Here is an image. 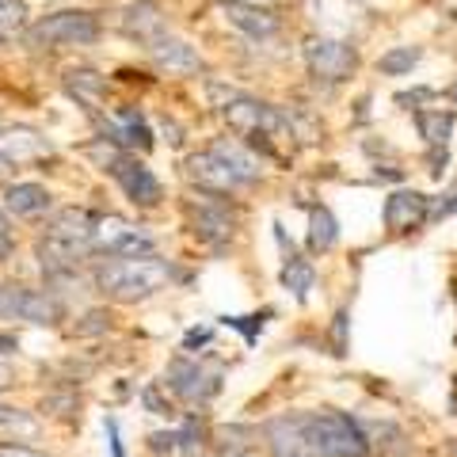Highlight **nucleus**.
I'll list each match as a JSON object with an SVG mask.
<instances>
[{"mask_svg":"<svg viewBox=\"0 0 457 457\" xmlns=\"http://www.w3.org/2000/svg\"><path fill=\"white\" fill-rule=\"evenodd\" d=\"M164 282H171V263L161 255H111L96 267V286L119 302H137V297L156 294Z\"/></svg>","mask_w":457,"mask_h":457,"instance_id":"obj_1","label":"nucleus"},{"mask_svg":"<svg viewBox=\"0 0 457 457\" xmlns=\"http://www.w3.org/2000/svg\"><path fill=\"white\" fill-rule=\"evenodd\" d=\"M309 438L317 446V457H366L370 442L362 423H354L343 411H309Z\"/></svg>","mask_w":457,"mask_h":457,"instance_id":"obj_2","label":"nucleus"},{"mask_svg":"<svg viewBox=\"0 0 457 457\" xmlns=\"http://www.w3.org/2000/svg\"><path fill=\"white\" fill-rule=\"evenodd\" d=\"M305 65H309V73L317 77V80L339 84V80H347L354 69H359V50H354L347 38L312 35L305 42Z\"/></svg>","mask_w":457,"mask_h":457,"instance_id":"obj_3","label":"nucleus"},{"mask_svg":"<svg viewBox=\"0 0 457 457\" xmlns=\"http://www.w3.org/2000/svg\"><path fill=\"white\" fill-rule=\"evenodd\" d=\"M99 38V23L92 12H54L31 27L35 46H88Z\"/></svg>","mask_w":457,"mask_h":457,"instance_id":"obj_4","label":"nucleus"},{"mask_svg":"<svg viewBox=\"0 0 457 457\" xmlns=\"http://www.w3.org/2000/svg\"><path fill=\"white\" fill-rule=\"evenodd\" d=\"M164 385L179 400H187V404H206V400L218 396V389H221V370L203 366L195 359H176L164 370Z\"/></svg>","mask_w":457,"mask_h":457,"instance_id":"obj_5","label":"nucleus"},{"mask_svg":"<svg viewBox=\"0 0 457 457\" xmlns=\"http://www.w3.org/2000/svg\"><path fill=\"white\" fill-rule=\"evenodd\" d=\"M104 168L122 183V191H126L130 203H137V206H156V203H161V183H156L153 171L141 164V161H134V156L107 153L104 156Z\"/></svg>","mask_w":457,"mask_h":457,"instance_id":"obj_6","label":"nucleus"},{"mask_svg":"<svg viewBox=\"0 0 457 457\" xmlns=\"http://www.w3.org/2000/svg\"><path fill=\"white\" fill-rule=\"evenodd\" d=\"M0 317H20L31 324H57L62 320V305L50 294L27 290V286H0Z\"/></svg>","mask_w":457,"mask_h":457,"instance_id":"obj_7","label":"nucleus"},{"mask_svg":"<svg viewBox=\"0 0 457 457\" xmlns=\"http://www.w3.org/2000/svg\"><path fill=\"white\" fill-rule=\"evenodd\" d=\"M183 171H187V179L195 183L198 191H210V195H228V191L245 187V179H240L237 171L228 168V164H225L213 149L187 156V164H183Z\"/></svg>","mask_w":457,"mask_h":457,"instance_id":"obj_8","label":"nucleus"},{"mask_svg":"<svg viewBox=\"0 0 457 457\" xmlns=\"http://www.w3.org/2000/svg\"><path fill=\"white\" fill-rule=\"evenodd\" d=\"M267 446L270 457H317V446L309 438V420L305 416H282L267 423Z\"/></svg>","mask_w":457,"mask_h":457,"instance_id":"obj_9","label":"nucleus"},{"mask_svg":"<svg viewBox=\"0 0 457 457\" xmlns=\"http://www.w3.org/2000/svg\"><path fill=\"white\" fill-rule=\"evenodd\" d=\"M149 57H153V65L161 69V73H168V77H195V73H203V57H198V50L191 46V42L171 38V35L153 38L149 42Z\"/></svg>","mask_w":457,"mask_h":457,"instance_id":"obj_10","label":"nucleus"},{"mask_svg":"<svg viewBox=\"0 0 457 457\" xmlns=\"http://www.w3.org/2000/svg\"><path fill=\"white\" fill-rule=\"evenodd\" d=\"M221 16L237 27V31H245L248 38L263 42V38H275L278 35V16L263 4H255V0H221Z\"/></svg>","mask_w":457,"mask_h":457,"instance_id":"obj_11","label":"nucleus"},{"mask_svg":"<svg viewBox=\"0 0 457 457\" xmlns=\"http://www.w3.org/2000/svg\"><path fill=\"white\" fill-rule=\"evenodd\" d=\"M427 218H431V203L420 191H393L389 203H385V225L393 233H408V228L423 225Z\"/></svg>","mask_w":457,"mask_h":457,"instance_id":"obj_12","label":"nucleus"},{"mask_svg":"<svg viewBox=\"0 0 457 457\" xmlns=\"http://www.w3.org/2000/svg\"><path fill=\"white\" fill-rule=\"evenodd\" d=\"M104 130H107L111 145H122V149H149L153 145L149 126H145V119H141V111H134V107L107 114Z\"/></svg>","mask_w":457,"mask_h":457,"instance_id":"obj_13","label":"nucleus"},{"mask_svg":"<svg viewBox=\"0 0 457 457\" xmlns=\"http://www.w3.org/2000/svg\"><path fill=\"white\" fill-rule=\"evenodd\" d=\"M309 12L320 23V35H336V38H343L362 20V8L354 0H309Z\"/></svg>","mask_w":457,"mask_h":457,"instance_id":"obj_14","label":"nucleus"},{"mask_svg":"<svg viewBox=\"0 0 457 457\" xmlns=\"http://www.w3.org/2000/svg\"><path fill=\"white\" fill-rule=\"evenodd\" d=\"M122 31L130 38H141L149 46L153 38L164 35V16H161V4L156 0H137V4H130L122 12Z\"/></svg>","mask_w":457,"mask_h":457,"instance_id":"obj_15","label":"nucleus"},{"mask_svg":"<svg viewBox=\"0 0 457 457\" xmlns=\"http://www.w3.org/2000/svg\"><path fill=\"white\" fill-rule=\"evenodd\" d=\"M233 225H237V218L221 203H203V206H198V213H195V233L203 237L206 245H213V248H221L225 240L233 237Z\"/></svg>","mask_w":457,"mask_h":457,"instance_id":"obj_16","label":"nucleus"},{"mask_svg":"<svg viewBox=\"0 0 457 457\" xmlns=\"http://www.w3.org/2000/svg\"><path fill=\"white\" fill-rule=\"evenodd\" d=\"M4 210L12 218H38L50 210V191L38 183H12L4 191Z\"/></svg>","mask_w":457,"mask_h":457,"instance_id":"obj_17","label":"nucleus"},{"mask_svg":"<svg viewBox=\"0 0 457 457\" xmlns=\"http://www.w3.org/2000/svg\"><path fill=\"white\" fill-rule=\"evenodd\" d=\"M96 213L88 210H62L57 218L50 221L46 233L50 237H62V240H73V245H84V248H92V233H96Z\"/></svg>","mask_w":457,"mask_h":457,"instance_id":"obj_18","label":"nucleus"},{"mask_svg":"<svg viewBox=\"0 0 457 457\" xmlns=\"http://www.w3.org/2000/svg\"><path fill=\"white\" fill-rule=\"evenodd\" d=\"M0 153H4L12 164H16V161H35V156L50 153V141L42 137L38 130L16 126V130H4V134H0Z\"/></svg>","mask_w":457,"mask_h":457,"instance_id":"obj_19","label":"nucleus"},{"mask_svg":"<svg viewBox=\"0 0 457 457\" xmlns=\"http://www.w3.org/2000/svg\"><path fill=\"white\" fill-rule=\"evenodd\" d=\"M210 149L218 153L221 161H225L228 168H233L245 183H255V179H260V171H263V168H260V161H255V156H252L245 145H237V141H225V137H221V141H213Z\"/></svg>","mask_w":457,"mask_h":457,"instance_id":"obj_20","label":"nucleus"},{"mask_svg":"<svg viewBox=\"0 0 457 457\" xmlns=\"http://www.w3.org/2000/svg\"><path fill=\"white\" fill-rule=\"evenodd\" d=\"M65 88H69V96H77L88 111H96L99 96H104V80H99L92 69H69V73H65Z\"/></svg>","mask_w":457,"mask_h":457,"instance_id":"obj_21","label":"nucleus"},{"mask_svg":"<svg viewBox=\"0 0 457 457\" xmlns=\"http://www.w3.org/2000/svg\"><path fill=\"white\" fill-rule=\"evenodd\" d=\"M336 237H339V228H336L332 213H328L324 206L309 210V248L312 252H328V248L336 245Z\"/></svg>","mask_w":457,"mask_h":457,"instance_id":"obj_22","label":"nucleus"},{"mask_svg":"<svg viewBox=\"0 0 457 457\" xmlns=\"http://www.w3.org/2000/svg\"><path fill=\"white\" fill-rule=\"evenodd\" d=\"M362 431H366V442H374L385 453H408V435L393 423H362Z\"/></svg>","mask_w":457,"mask_h":457,"instance_id":"obj_23","label":"nucleus"},{"mask_svg":"<svg viewBox=\"0 0 457 457\" xmlns=\"http://www.w3.org/2000/svg\"><path fill=\"white\" fill-rule=\"evenodd\" d=\"M420 134L427 137V145H446V137L453 130V114L450 111H420Z\"/></svg>","mask_w":457,"mask_h":457,"instance_id":"obj_24","label":"nucleus"},{"mask_svg":"<svg viewBox=\"0 0 457 457\" xmlns=\"http://www.w3.org/2000/svg\"><path fill=\"white\" fill-rule=\"evenodd\" d=\"M282 282H286V290H294L297 302H305L309 290H312V282H317V275H312V267L305 260H290L282 267Z\"/></svg>","mask_w":457,"mask_h":457,"instance_id":"obj_25","label":"nucleus"},{"mask_svg":"<svg viewBox=\"0 0 457 457\" xmlns=\"http://www.w3.org/2000/svg\"><path fill=\"white\" fill-rule=\"evenodd\" d=\"M420 62V50L416 46H396V50H389V54H381V62H378V69L385 77H404V73H411V65Z\"/></svg>","mask_w":457,"mask_h":457,"instance_id":"obj_26","label":"nucleus"},{"mask_svg":"<svg viewBox=\"0 0 457 457\" xmlns=\"http://www.w3.org/2000/svg\"><path fill=\"white\" fill-rule=\"evenodd\" d=\"M27 27V4L23 0H0V38H12Z\"/></svg>","mask_w":457,"mask_h":457,"instance_id":"obj_27","label":"nucleus"},{"mask_svg":"<svg viewBox=\"0 0 457 457\" xmlns=\"http://www.w3.org/2000/svg\"><path fill=\"white\" fill-rule=\"evenodd\" d=\"M0 431H12V435H31L35 431V420H27L23 411H16V408H4L0 404Z\"/></svg>","mask_w":457,"mask_h":457,"instance_id":"obj_28","label":"nucleus"},{"mask_svg":"<svg viewBox=\"0 0 457 457\" xmlns=\"http://www.w3.org/2000/svg\"><path fill=\"white\" fill-rule=\"evenodd\" d=\"M0 457H46L31 446H16V442H0Z\"/></svg>","mask_w":457,"mask_h":457,"instance_id":"obj_29","label":"nucleus"},{"mask_svg":"<svg viewBox=\"0 0 457 457\" xmlns=\"http://www.w3.org/2000/svg\"><path fill=\"white\" fill-rule=\"evenodd\" d=\"M107 438H111V450H114V457H122V442H119V423H114V420H107Z\"/></svg>","mask_w":457,"mask_h":457,"instance_id":"obj_30","label":"nucleus"},{"mask_svg":"<svg viewBox=\"0 0 457 457\" xmlns=\"http://www.w3.org/2000/svg\"><path fill=\"white\" fill-rule=\"evenodd\" d=\"M446 213H457V195H450L446 203H438V210H435V218H446Z\"/></svg>","mask_w":457,"mask_h":457,"instance_id":"obj_31","label":"nucleus"},{"mask_svg":"<svg viewBox=\"0 0 457 457\" xmlns=\"http://www.w3.org/2000/svg\"><path fill=\"white\" fill-rule=\"evenodd\" d=\"M206 339H210V328H206V332H191V336H187V339H183V343H187V351H191V347H195V343H206Z\"/></svg>","mask_w":457,"mask_h":457,"instance_id":"obj_32","label":"nucleus"},{"mask_svg":"<svg viewBox=\"0 0 457 457\" xmlns=\"http://www.w3.org/2000/svg\"><path fill=\"white\" fill-rule=\"evenodd\" d=\"M12 176V161H8V156L4 153H0V183H4Z\"/></svg>","mask_w":457,"mask_h":457,"instance_id":"obj_33","label":"nucleus"},{"mask_svg":"<svg viewBox=\"0 0 457 457\" xmlns=\"http://www.w3.org/2000/svg\"><path fill=\"white\" fill-rule=\"evenodd\" d=\"M12 351H16V339H12V336H0V354H12Z\"/></svg>","mask_w":457,"mask_h":457,"instance_id":"obj_34","label":"nucleus"},{"mask_svg":"<svg viewBox=\"0 0 457 457\" xmlns=\"http://www.w3.org/2000/svg\"><path fill=\"white\" fill-rule=\"evenodd\" d=\"M221 457H255L252 450H221Z\"/></svg>","mask_w":457,"mask_h":457,"instance_id":"obj_35","label":"nucleus"},{"mask_svg":"<svg viewBox=\"0 0 457 457\" xmlns=\"http://www.w3.org/2000/svg\"><path fill=\"white\" fill-rule=\"evenodd\" d=\"M4 378H8V374H4V370H0V385H4Z\"/></svg>","mask_w":457,"mask_h":457,"instance_id":"obj_36","label":"nucleus"},{"mask_svg":"<svg viewBox=\"0 0 457 457\" xmlns=\"http://www.w3.org/2000/svg\"><path fill=\"white\" fill-rule=\"evenodd\" d=\"M255 4H263V0H255Z\"/></svg>","mask_w":457,"mask_h":457,"instance_id":"obj_37","label":"nucleus"}]
</instances>
